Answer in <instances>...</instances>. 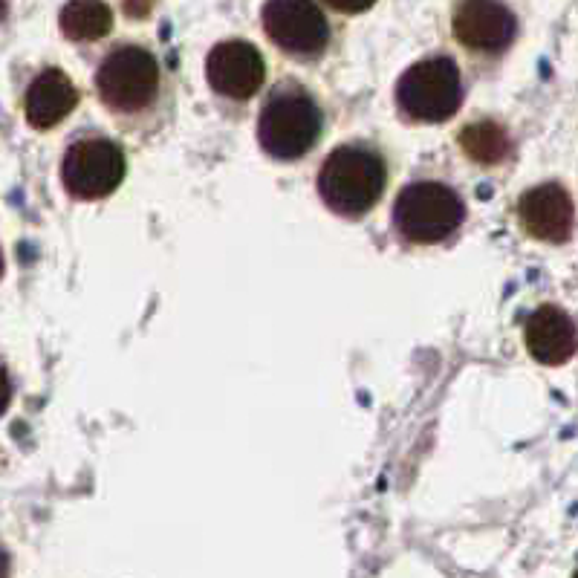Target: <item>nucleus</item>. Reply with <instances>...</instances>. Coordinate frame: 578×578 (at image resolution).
Returning a JSON list of instances; mask_svg holds the SVG:
<instances>
[{
  "label": "nucleus",
  "instance_id": "f8f14e48",
  "mask_svg": "<svg viewBox=\"0 0 578 578\" xmlns=\"http://www.w3.org/2000/svg\"><path fill=\"white\" fill-rule=\"evenodd\" d=\"M76 105H79V90L61 70H44L29 84L27 99H24L29 125L38 131L55 128L61 119L73 113Z\"/></svg>",
  "mask_w": 578,
  "mask_h": 578
},
{
  "label": "nucleus",
  "instance_id": "4468645a",
  "mask_svg": "<svg viewBox=\"0 0 578 578\" xmlns=\"http://www.w3.org/2000/svg\"><path fill=\"white\" fill-rule=\"evenodd\" d=\"M460 148L480 165H495L509 154V136L495 122H474L460 131Z\"/></svg>",
  "mask_w": 578,
  "mask_h": 578
},
{
  "label": "nucleus",
  "instance_id": "f257e3e1",
  "mask_svg": "<svg viewBox=\"0 0 578 578\" xmlns=\"http://www.w3.org/2000/svg\"><path fill=\"white\" fill-rule=\"evenodd\" d=\"M388 183L385 159L365 145H342L324 159L318 171L321 200L342 217H362L370 211Z\"/></svg>",
  "mask_w": 578,
  "mask_h": 578
},
{
  "label": "nucleus",
  "instance_id": "1a4fd4ad",
  "mask_svg": "<svg viewBox=\"0 0 578 578\" xmlns=\"http://www.w3.org/2000/svg\"><path fill=\"white\" fill-rule=\"evenodd\" d=\"M454 38L477 53H500L515 38V15L500 0H463L454 9Z\"/></svg>",
  "mask_w": 578,
  "mask_h": 578
},
{
  "label": "nucleus",
  "instance_id": "7ed1b4c3",
  "mask_svg": "<svg viewBox=\"0 0 578 578\" xmlns=\"http://www.w3.org/2000/svg\"><path fill=\"white\" fill-rule=\"evenodd\" d=\"M466 217V206L454 188L443 183H411L402 188L394 206V223L399 235L411 243H440Z\"/></svg>",
  "mask_w": 578,
  "mask_h": 578
},
{
  "label": "nucleus",
  "instance_id": "423d86ee",
  "mask_svg": "<svg viewBox=\"0 0 578 578\" xmlns=\"http://www.w3.org/2000/svg\"><path fill=\"white\" fill-rule=\"evenodd\" d=\"M61 180L76 200H102L125 180V154L105 136H81L64 154Z\"/></svg>",
  "mask_w": 578,
  "mask_h": 578
},
{
  "label": "nucleus",
  "instance_id": "39448f33",
  "mask_svg": "<svg viewBox=\"0 0 578 578\" xmlns=\"http://www.w3.org/2000/svg\"><path fill=\"white\" fill-rule=\"evenodd\" d=\"M99 96L110 110L136 113L154 102L159 87L157 58L142 47H119L107 55L96 76Z\"/></svg>",
  "mask_w": 578,
  "mask_h": 578
},
{
  "label": "nucleus",
  "instance_id": "9b49d317",
  "mask_svg": "<svg viewBox=\"0 0 578 578\" xmlns=\"http://www.w3.org/2000/svg\"><path fill=\"white\" fill-rule=\"evenodd\" d=\"M526 350L541 365H564L576 356L578 333L573 318L558 307H541L526 321Z\"/></svg>",
  "mask_w": 578,
  "mask_h": 578
},
{
  "label": "nucleus",
  "instance_id": "ddd939ff",
  "mask_svg": "<svg viewBox=\"0 0 578 578\" xmlns=\"http://www.w3.org/2000/svg\"><path fill=\"white\" fill-rule=\"evenodd\" d=\"M113 15L105 0H70L61 9V32L70 41H99L110 32Z\"/></svg>",
  "mask_w": 578,
  "mask_h": 578
},
{
  "label": "nucleus",
  "instance_id": "9d476101",
  "mask_svg": "<svg viewBox=\"0 0 578 578\" xmlns=\"http://www.w3.org/2000/svg\"><path fill=\"white\" fill-rule=\"evenodd\" d=\"M518 217L526 235L547 243H564L573 232V200L558 183L535 185L521 197Z\"/></svg>",
  "mask_w": 578,
  "mask_h": 578
},
{
  "label": "nucleus",
  "instance_id": "20e7f679",
  "mask_svg": "<svg viewBox=\"0 0 578 578\" xmlns=\"http://www.w3.org/2000/svg\"><path fill=\"white\" fill-rule=\"evenodd\" d=\"M396 102L417 122H446L463 102L457 64L451 58H425L414 64L396 84Z\"/></svg>",
  "mask_w": 578,
  "mask_h": 578
},
{
  "label": "nucleus",
  "instance_id": "f03ea898",
  "mask_svg": "<svg viewBox=\"0 0 578 578\" xmlns=\"http://www.w3.org/2000/svg\"><path fill=\"white\" fill-rule=\"evenodd\" d=\"M324 116L316 99L298 87H281L261 110L258 139L272 159H301L316 148Z\"/></svg>",
  "mask_w": 578,
  "mask_h": 578
},
{
  "label": "nucleus",
  "instance_id": "0eeeda50",
  "mask_svg": "<svg viewBox=\"0 0 578 578\" xmlns=\"http://www.w3.org/2000/svg\"><path fill=\"white\" fill-rule=\"evenodd\" d=\"M263 29L272 44L295 58H313L330 41L327 18L313 0H269L263 6Z\"/></svg>",
  "mask_w": 578,
  "mask_h": 578
},
{
  "label": "nucleus",
  "instance_id": "6e6552de",
  "mask_svg": "<svg viewBox=\"0 0 578 578\" xmlns=\"http://www.w3.org/2000/svg\"><path fill=\"white\" fill-rule=\"evenodd\" d=\"M266 67L246 41H223L206 58V79L226 99H252L261 90Z\"/></svg>",
  "mask_w": 578,
  "mask_h": 578
},
{
  "label": "nucleus",
  "instance_id": "2eb2a0df",
  "mask_svg": "<svg viewBox=\"0 0 578 578\" xmlns=\"http://www.w3.org/2000/svg\"><path fill=\"white\" fill-rule=\"evenodd\" d=\"M324 3H330V6H333V9H339V12L356 15V12H365V9H370L376 0H324Z\"/></svg>",
  "mask_w": 578,
  "mask_h": 578
},
{
  "label": "nucleus",
  "instance_id": "dca6fc26",
  "mask_svg": "<svg viewBox=\"0 0 578 578\" xmlns=\"http://www.w3.org/2000/svg\"><path fill=\"white\" fill-rule=\"evenodd\" d=\"M154 3H157V0H125V12H128L131 18H145V15L154 9Z\"/></svg>",
  "mask_w": 578,
  "mask_h": 578
}]
</instances>
